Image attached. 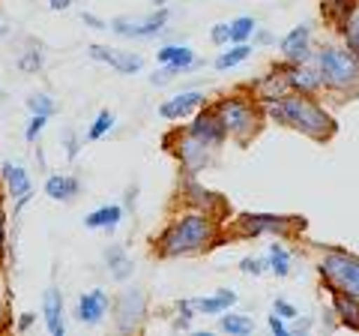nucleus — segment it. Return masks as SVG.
<instances>
[{
    "label": "nucleus",
    "mask_w": 359,
    "mask_h": 336,
    "mask_svg": "<svg viewBox=\"0 0 359 336\" xmlns=\"http://www.w3.org/2000/svg\"><path fill=\"white\" fill-rule=\"evenodd\" d=\"M120 217H123V210H120L117 205L99 207V210H93V214L84 219V226H87V228H114L117 222H120Z\"/></svg>",
    "instance_id": "nucleus-19"
},
{
    "label": "nucleus",
    "mask_w": 359,
    "mask_h": 336,
    "mask_svg": "<svg viewBox=\"0 0 359 336\" xmlns=\"http://www.w3.org/2000/svg\"><path fill=\"white\" fill-rule=\"evenodd\" d=\"M240 267H243L245 273H261V261H252V259H249V261H243Z\"/></svg>",
    "instance_id": "nucleus-35"
},
{
    "label": "nucleus",
    "mask_w": 359,
    "mask_h": 336,
    "mask_svg": "<svg viewBox=\"0 0 359 336\" xmlns=\"http://www.w3.org/2000/svg\"><path fill=\"white\" fill-rule=\"evenodd\" d=\"M212 238V226L204 214H189L177 222V226L165 234V243L162 250L168 255H183V252H192L201 250L207 240Z\"/></svg>",
    "instance_id": "nucleus-2"
},
{
    "label": "nucleus",
    "mask_w": 359,
    "mask_h": 336,
    "mask_svg": "<svg viewBox=\"0 0 359 336\" xmlns=\"http://www.w3.org/2000/svg\"><path fill=\"white\" fill-rule=\"evenodd\" d=\"M84 21H87V25H90V27H105V25H102V21H96L93 15H84Z\"/></svg>",
    "instance_id": "nucleus-36"
},
{
    "label": "nucleus",
    "mask_w": 359,
    "mask_h": 336,
    "mask_svg": "<svg viewBox=\"0 0 359 336\" xmlns=\"http://www.w3.org/2000/svg\"><path fill=\"white\" fill-rule=\"evenodd\" d=\"M111 127H114V115H111V111H102V115L96 117L93 127H90V138H93V141H96V138H102Z\"/></svg>",
    "instance_id": "nucleus-27"
},
{
    "label": "nucleus",
    "mask_w": 359,
    "mask_h": 336,
    "mask_svg": "<svg viewBox=\"0 0 359 336\" xmlns=\"http://www.w3.org/2000/svg\"><path fill=\"white\" fill-rule=\"evenodd\" d=\"M269 117L290 123V127L309 132V136H314V138H323V136L332 132V120L314 103H309L306 96H290V99H282V103L269 105Z\"/></svg>",
    "instance_id": "nucleus-1"
},
{
    "label": "nucleus",
    "mask_w": 359,
    "mask_h": 336,
    "mask_svg": "<svg viewBox=\"0 0 359 336\" xmlns=\"http://www.w3.org/2000/svg\"><path fill=\"white\" fill-rule=\"evenodd\" d=\"M351 4H353V0H330L332 13L339 15V18H344V15H347V9H351Z\"/></svg>",
    "instance_id": "nucleus-33"
},
{
    "label": "nucleus",
    "mask_w": 359,
    "mask_h": 336,
    "mask_svg": "<svg viewBox=\"0 0 359 336\" xmlns=\"http://www.w3.org/2000/svg\"><path fill=\"white\" fill-rule=\"evenodd\" d=\"M159 60L168 63V70L171 72H180V70H186V66H192L195 54H192V49H186V46H165L159 51Z\"/></svg>",
    "instance_id": "nucleus-14"
},
{
    "label": "nucleus",
    "mask_w": 359,
    "mask_h": 336,
    "mask_svg": "<svg viewBox=\"0 0 359 336\" xmlns=\"http://www.w3.org/2000/svg\"><path fill=\"white\" fill-rule=\"evenodd\" d=\"M90 54H93L96 60H105V63H111V66H117V70L126 72V75L138 72L141 66H144V60L138 58V54H117V51H111V49H105V46H93V49H90Z\"/></svg>",
    "instance_id": "nucleus-8"
},
{
    "label": "nucleus",
    "mask_w": 359,
    "mask_h": 336,
    "mask_svg": "<svg viewBox=\"0 0 359 336\" xmlns=\"http://www.w3.org/2000/svg\"><path fill=\"white\" fill-rule=\"evenodd\" d=\"M320 273L330 279L332 288L344 291V295L359 297V259L347 252H330L320 261Z\"/></svg>",
    "instance_id": "nucleus-4"
},
{
    "label": "nucleus",
    "mask_w": 359,
    "mask_h": 336,
    "mask_svg": "<svg viewBox=\"0 0 359 336\" xmlns=\"http://www.w3.org/2000/svg\"><path fill=\"white\" fill-rule=\"evenodd\" d=\"M27 108L33 111V115H51V111H54V103H51L48 96L36 93V96H27Z\"/></svg>",
    "instance_id": "nucleus-28"
},
{
    "label": "nucleus",
    "mask_w": 359,
    "mask_h": 336,
    "mask_svg": "<svg viewBox=\"0 0 359 336\" xmlns=\"http://www.w3.org/2000/svg\"><path fill=\"white\" fill-rule=\"evenodd\" d=\"M108 306V297L102 288L90 291V295H84L81 300H78V318H81L84 324H96L99 318H102V312Z\"/></svg>",
    "instance_id": "nucleus-10"
},
{
    "label": "nucleus",
    "mask_w": 359,
    "mask_h": 336,
    "mask_svg": "<svg viewBox=\"0 0 359 336\" xmlns=\"http://www.w3.org/2000/svg\"><path fill=\"white\" fill-rule=\"evenodd\" d=\"M282 51H285V58H290V60H302V58H306V54H309V27L302 25L297 30H290L285 37V42H282Z\"/></svg>",
    "instance_id": "nucleus-13"
},
{
    "label": "nucleus",
    "mask_w": 359,
    "mask_h": 336,
    "mask_svg": "<svg viewBox=\"0 0 359 336\" xmlns=\"http://www.w3.org/2000/svg\"><path fill=\"white\" fill-rule=\"evenodd\" d=\"M273 309H276L282 318H297V316H299V312H297L294 306H290L287 300H276V306H273Z\"/></svg>",
    "instance_id": "nucleus-31"
},
{
    "label": "nucleus",
    "mask_w": 359,
    "mask_h": 336,
    "mask_svg": "<svg viewBox=\"0 0 359 336\" xmlns=\"http://www.w3.org/2000/svg\"><path fill=\"white\" fill-rule=\"evenodd\" d=\"M69 6V0H51V9H66Z\"/></svg>",
    "instance_id": "nucleus-37"
},
{
    "label": "nucleus",
    "mask_w": 359,
    "mask_h": 336,
    "mask_svg": "<svg viewBox=\"0 0 359 336\" xmlns=\"http://www.w3.org/2000/svg\"><path fill=\"white\" fill-rule=\"evenodd\" d=\"M335 309H339V316H341V321L347 324V328H353V330H359V297H353V295H335Z\"/></svg>",
    "instance_id": "nucleus-17"
},
{
    "label": "nucleus",
    "mask_w": 359,
    "mask_h": 336,
    "mask_svg": "<svg viewBox=\"0 0 359 336\" xmlns=\"http://www.w3.org/2000/svg\"><path fill=\"white\" fill-rule=\"evenodd\" d=\"M320 82H323L320 72H311V70H294V72H287V84L290 87H299V91H306V93L318 91Z\"/></svg>",
    "instance_id": "nucleus-21"
},
{
    "label": "nucleus",
    "mask_w": 359,
    "mask_h": 336,
    "mask_svg": "<svg viewBox=\"0 0 359 336\" xmlns=\"http://www.w3.org/2000/svg\"><path fill=\"white\" fill-rule=\"evenodd\" d=\"M269 261H273V271L278 276H285L287 273V252H285V246H278V243L269 246Z\"/></svg>",
    "instance_id": "nucleus-26"
},
{
    "label": "nucleus",
    "mask_w": 359,
    "mask_h": 336,
    "mask_svg": "<svg viewBox=\"0 0 359 336\" xmlns=\"http://www.w3.org/2000/svg\"><path fill=\"white\" fill-rule=\"evenodd\" d=\"M219 120H222L224 129L233 132V136H240V138H245L255 129V111L245 103H240V99H228V103H222L219 105Z\"/></svg>",
    "instance_id": "nucleus-5"
},
{
    "label": "nucleus",
    "mask_w": 359,
    "mask_h": 336,
    "mask_svg": "<svg viewBox=\"0 0 359 336\" xmlns=\"http://www.w3.org/2000/svg\"><path fill=\"white\" fill-rule=\"evenodd\" d=\"M192 136L201 144H219L224 138V127L219 115H198V120L192 123Z\"/></svg>",
    "instance_id": "nucleus-9"
},
{
    "label": "nucleus",
    "mask_w": 359,
    "mask_h": 336,
    "mask_svg": "<svg viewBox=\"0 0 359 336\" xmlns=\"http://www.w3.org/2000/svg\"><path fill=\"white\" fill-rule=\"evenodd\" d=\"M144 316V295L141 291H123L117 300V324L120 330L138 328V321Z\"/></svg>",
    "instance_id": "nucleus-7"
},
{
    "label": "nucleus",
    "mask_w": 359,
    "mask_h": 336,
    "mask_svg": "<svg viewBox=\"0 0 359 336\" xmlns=\"http://www.w3.org/2000/svg\"><path fill=\"white\" fill-rule=\"evenodd\" d=\"M4 174H6V181H9V189H13V195L21 198V205H25L27 195H30V181H27L25 168H21L18 162H6V165H4Z\"/></svg>",
    "instance_id": "nucleus-15"
},
{
    "label": "nucleus",
    "mask_w": 359,
    "mask_h": 336,
    "mask_svg": "<svg viewBox=\"0 0 359 336\" xmlns=\"http://www.w3.org/2000/svg\"><path fill=\"white\" fill-rule=\"evenodd\" d=\"M168 21V13L159 9L156 15H147V18H138V21H129V18H114V27L120 37H153V33H159L162 25Z\"/></svg>",
    "instance_id": "nucleus-6"
},
{
    "label": "nucleus",
    "mask_w": 359,
    "mask_h": 336,
    "mask_svg": "<svg viewBox=\"0 0 359 336\" xmlns=\"http://www.w3.org/2000/svg\"><path fill=\"white\" fill-rule=\"evenodd\" d=\"M0 243H4V214H0Z\"/></svg>",
    "instance_id": "nucleus-38"
},
{
    "label": "nucleus",
    "mask_w": 359,
    "mask_h": 336,
    "mask_svg": "<svg viewBox=\"0 0 359 336\" xmlns=\"http://www.w3.org/2000/svg\"><path fill=\"white\" fill-rule=\"evenodd\" d=\"M255 25H257L255 18H237V21L231 25V39H233V42H243L245 37H252Z\"/></svg>",
    "instance_id": "nucleus-25"
},
{
    "label": "nucleus",
    "mask_w": 359,
    "mask_h": 336,
    "mask_svg": "<svg viewBox=\"0 0 359 336\" xmlns=\"http://www.w3.org/2000/svg\"><path fill=\"white\" fill-rule=\"evenodd\" d=\"M231 39V25H216L212 27V42H228Z\"/></svg>",
    "instance_id": "nucleus-32"
},
{
    "label": "nucleus",
    "mask_w": 359,
    "mask_h": 336,
    "mask_svg": "<svg viewBox=\"0 0 359 336\" xmlns=\"http://www.w3.org/2000/svg\"><path fill=\"white\" fill-rule=\"evenodd\" d=\"M45 120H48V115H36V117L30 120V127H27V132H25V136H27V141H33V138H36L39 132L45 129Z\"/></svg>",
    "instance_id": "nucleus-30"
},
{
    "label": "nucleus",
    "mask_w": 359,
    "mask_h": 336,
    "mask_svg": "<svg viewBox=\"0 0 359 336\" xmlns=\"http://www.w3.org/2000/svg\"><path fill=\"white\" fill-rule=\"evenodd\" d=\"M320 78L330 87H351L359 84V60L353 51H341V49H323L320 51Z\"/></svg>",
    "instance_id": "nucleus-3"
},
{
    "label": "nucleus",
    "mask_w": 359,
    "mask_h": 336,
    "mask_svg": "<svg viewBox=\"0 0 359 336\" xmlns=\"http://www.w3.org/2000/svg\"><path fill=\"white\" fill-rule=\"evenodd\" d=\"M269 328H273V333L276 336H285L287 330H285V324H282V316H278V312H273V316H269Z\"/></svg>",
    "instance_id": "nucleus-34"
},
{
    "label": "nucleus",
    "mask_w": 359,
    "mask_h": 336,
    "mask_svg": "<svg viewBox=\"0 0 359 336\" xmlns=\"http://www.w3.org/2000/svg\"><path fill=\"white\" fill-rule=\"evenodd\" d=\"M249 54H252L249 46H237V49L224 51L222 58H216V70H228V66H237V63H243L245 58H249Z\"/></svg>",
    "instance_id": "nucleus-23"
},
{
    "label": "nucleus",
    "mask_w": 359,
    "mask_h": 336,
    "mask_svg": "<svg viewBox=\"0 0 359 336\" xmlns=\"http://www.w3.org/2000/svg\"><path fill=\"white\" fill-rule=\"evenodd\" d=\"M105 259H108V267H111V271H114V276H117V279H126V276H129L132 267H129V261H126V252H123L120 246H111V250L105 252Z\"/></svg>",
    "instance_id": "nucleus-22"
},
{
    "label": "nucleus",
    "mask_w": 359,
    "mask_h": 336,
    "mask_svg": "<svg viewBox=\"0 0 359 336\" xmlns=\"http://www.w3.org/2000/svg\"><path fill=\"white\" fill-rule=\"evenodd\" d=\"M287 228L285 217H243V231L261 234V231H282Z\"/></svg>",
    "instance_id": "nucleus-16"
},
{
    "label": "nucleus",
    "mask_w": 359,
    "mask_h": 336,
    "mask_svg": "<svg viewBox=\"0 0 359 336\" xmlns=\"http://www.w3.org/2000/svg\"><path fill=\"white\" fill-rule=\"evenodd\" d=\"M45 193H48V198H54V201H69L78 193V181L75 177H48Z\"/></svg>",
    "instance_id": "nucleus-18"
},
{
    "label": "nucleus",
    "mask_w": 359,
    "mask_h": 336,
    "mask_svg": "<svg viewBox=\"0 0 359 336\" xmlns=\"http://www.w3.org/2000/svg\"><path fill=\"white\" fill-rule=\"evenodd\" d=\"M45 324L54 336H63V300L57 295V288H48L45 291Z\"/></svg>",
    "instance_id": "nucleus-11"
},
{
    "label": "nucleus",
    "mask_w": 359,
    "mask_h": 336,
    "mask_svg": "<svg viewBox=\"0 0 359 336\" xmlns=\"http://www.w3.org/2000/svg\"><path fill=\"white\" fill-rule=\"evenodd\" d=\"M344 33H347V46H351V51L359 58V13L351 18V25L344 27Z\"/></svg>",
    "instance_id": "nucleus-29"
},
{
    "label": "nucleus",
    "mask_w": 359,
    "mask_h": 336,
    "mask_svg": "<svg viewBox=\"0 0 359 336\" xmlns=\"http://www.w3.org/2000/svg\"><path fill=\"white\" fill-rule=\"evenodd\" d=\"M0 318H4V291H0Z\"/></svg>",
    "instance_id": "nucleus-39"
},
{
    "label": "nucleus",
    "mask_w": 359,
    "mask_h": 336,
    "mask_svg": "<svg viewBox=\"0 0 359 336\" xmlns=\"http://www.w3.org/2000/svg\"><path fill=\"white\" fill-rule=\"evenodd\" d=\"M255 328L252 318H240V316H224L222 318V330H228V333H249Z\"/></svg>",
    "instance_id": "nucleus-24"
},
{
    "label": "nucleus",
    "mask_w": 359,
    "mask_h": 336,
    "mask_svg": "<svg viewBox=\"0 0 359 336\" xmlns=\"http://www.w3.org/2000/svg\"><path fill=\"white\" fill-rule=\"evenodd\" d=\"M233 300H237V295L233 291H219L212 300H186L183 309H201V312H222L224 306H231Z\"/></svg>",
    "instance_id": "nucleus-20"
},
{
    "label": "nucleus",
    "mask_w": 359,
    "mask_h": 336,
    "mask_svg": "<svg viewBox=\"0 0 359 336\" xmlns=\"http://www.w3.org/2000/svg\"><path fill=\"white\" fill-rule=\"evenodd\" d=\"M201 103H204V96L201 93H180V96H174L171 103H165L162 105V115L165 117H171V120H177V117H183V115H189V111H195Z\"/></svg>",
    "instance_id": "nucleus-12"
}]
</instances>
